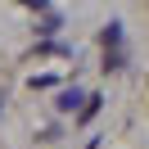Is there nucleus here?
Returning <instances> with one entry per match:
<instances>
[{
	"label": "nucleus",
	"mask_w": 149,
	"mask_h": 149,
	"mask_svg": "<svg viewBox=\"0 0 149 149\" xmlns=\"http://www.w3.org/2000/svg\"><path fill=\"white\" fill-rule=\"evenodd\" d=\"M18 5H32V9H41V5H45V0H18Z\"/></svg>",
	"instance_id": "f03ea898"
},
{
	"label": "nucleus",
	"mask_w": 149,
	"mask_h": 149,
	"mask_svg": "<svg viewBox=\"0 0 149 149\" xmlns=\"http://www.w3.org/2000/svg\"><path fill=\"white\" fill-rule=\"evenodd\" d=\"M95 109H100V95H91V104L81 109V122H91V118H95Z\"/></svg>",
	"instance_id": "f257e3e1"
}]
</instances>
